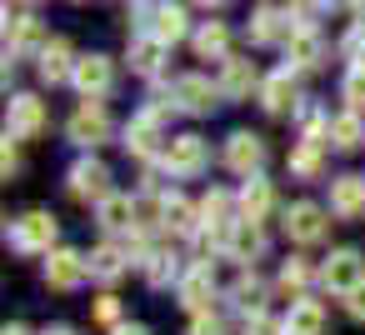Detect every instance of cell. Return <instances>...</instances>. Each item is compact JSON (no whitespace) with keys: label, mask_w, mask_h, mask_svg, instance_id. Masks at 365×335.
<instances>
[{"label":"cell","mask_w":365,"mask_h":335,"mask_svg":"<svg viewBox=\"0 0 365 335\" xmlns=\"http://www.w3.org/2000/svg\"><path fill=\"white\" fill-rule=\"evenodd\" d=\"M270 290H275L270 280H260L255 270H245V275L230 285V305H235L245 320H250V315H265V300H270Z\"/></svg>","instance_id":"f1b7e54d"},{"label":"cell","mask_w":365,"mask_h":335,"mask_svg":"<svg viewBox=\"0 0 365 335\" xmlns=\"http://www.w3.org/2000/svg\"><path fill=\"white\" fill-rule=\"evenodd\" d=\"M220 160H225V170H235L240 180L260 175V165H265V135H255V130H230Z\"/></svg>","instance_id":"4fadbf2b"},{"label":"cell","mask_w":365,"mask_h":335,"mask_svg":"<svg viewBox=\"0 0 365 335\" xmlns=\"http://www.w3.org/2000/svg\"><path fill=\"white\" fill-rule=\"evenodd\" d=\"M71 86L81 91V100H106V96L115 91V61H110V56H101V51L81 56V61H76Z\"/></svg>","instance_id":"7c38bea8"},{"label":"cell","mask_w":365,"mask_h":335,"mask_svg":"<svg viewBox=\"0 0 365 335\" xmlns=\"http://www.w3.org/2000/svg\"><path fill=\"white\" fill-rule=\"evenodd\" d=\"M345 315H350V320H365V285H355V290L345 295Z\"/></svg>","instance_id":"60d3db41"},{"label":"cell","mask_w":365,"mask_h":335,"mask_svg":"<svg viewBox=\"0 0 365 335\" xmlns=\"http://www.w3.org/2000/svg\"><path fill=\"white\" fill-rule=\"evenodd\" d=\"M41 335H76V330H71V325H46Z\"/></svg>","instance_id":"f6af8a7d"},{"label":"cell","mask_w":365,"mask_h":335,"mask_svg":"<svg viewBox=\"0 0 365 335\" xmlns=\"http://www.w3.org/2000/svg\"><path fill=\"white\" fill-rule=\"evenodd\" d=\"M0 335H36V330H31V325H21V320H11V325L0 330Z\"/></svg>","instance_id":"7bdbcfd3"},{"label":"cell","mask_w":365,"mask_h":335,"mask_svg":"<svg viewBox=\"0 0 365 335\" xmlns=\"http://www.w3.org/2000/svg\"><path fill=\"white\" fill-rule=\"evenodd\" d=\"M96 225L106 230V240H125V235L140 225V200H135V195L110 190V195L96 205Z\"/></svg>","instance_id":"5bb4252c"},{"label":"cell","mask_w":365,"mask_h":335,"mask_svg":"<svg viewBox=\"0 0 365 335\" xmlns=\"http://www.w3.org/2000/svg\"><path fill=\"white\" fill-rule=\"evenodd\" d=\"M110 130H115V120H110L106 100H81V105L71 110V120H66V135H71V145H81V150L106 145Z\"/></svg>","instance_id":"3957f363"},{"label":"cell","mask_w":365,"mask_h":335,"mask_svg":"<svg viewBox=\"0 0 365 335\" xmlns=\"http://www.w3.org/2000/svg\"><path fill=\"white\" fill-rule=\"evenodd\" d=\"M190 46H195L200 61H230V26L225 21H200Z\"/></svg>","instance_id":"f546056e"},{"label":"cell","mask_w":365,"mask_h":335,"mask_svg":"<svg viewBox=\"0 0 365 335\" xmlns=\"http://www.w3.org/2000/svg\"><path fill=\"white\" fill-rule=\"evenodd\" d=\"M170 180H195L205 165H210V140L205 135H195V130H185V135H170L165 140V155L155 160Z\"/></svg>","instance_id":"7a4b0ae2"},{"label":"cell","mask_w":365,"mask_h":335,"mask_svg":"<svg viewBox=\"0 0 365 335\" xmlns=\"http://www.w3.org/2000/svg\"><path fill=\"white\" fill-rule=\"evenodd\" d=\"M340 100H345V110H360V115H365V61H360V66H345Z\"/></svg>","instance_id":"836d02e7"},{"label":"cell","mask_w":365,"mask_h":335,"mask_svg":"<svg viewBox=\"0 0 365 335\" xmlns=\"http://www.w3.org/2000/svg\"><path fill=\"white\" fill-rule=\"evenodd\" d=\"M46 130H51V105H46L41 96H31V91L11 96V110H6V135H16V140H41Z\"/></svg>","instance_id":"52a82bcc"},{"label":"cell","mask_w":365,"mask_h":335,"mask_svg":"<svg viewBox=\"0 0 365 335\" xmlns=\"http://www.w3.org/2000/svg\"><path fill=\"white\" fill-rule=\"evenodd\" d=\"M6 245L16 255H51L61 245V220L51 210H26L6 225Z\"/></svg>","instance_id":"6da1fadb"},{"label":"cell","mask_w":365,"mask_h":335,"mask_svg":"<svg viewBox=\"0 0 365 335\" xmlns=\"http://www.w3.org/2000/svg\"><path fill=\"white\" fill-rule=\"evenodd\" d=\"M0 170H6V180L21 175V140H16V135H6V155H0Z\"/></svg>","instance_id":"ab89813d"},{"label":"cell","mask_w":365,"mask_h":335,"mask_svg":"<svg viewBox=\"0 0 365 335\" xmlns=\"http://www.w3.org/2000/svg\"><path fill=\"white\" fill-rule=\"evenodd\" d=\"M170 105H175V115H210L215 105H220V86H210V76H175L170 81Z\"/></svg>","instance_id":"8992f818"},{"label":"cell","mask_w":365,"mask_h":335,"mask_svg":"<svg viewBox=\"0 0 365 335\" xmlns=\"http://www.w3.org/2000/svg\"><path fill=\"white\" fill-rule=\"evenodd\" d=\"M265 250H270V235H265V225H260V220H235V225L225 230V255H230V260L255 265Z\"/></svg>","instance_id":"e0dca14e"},{"label":"cell","mask_w":365,"mask_h":335,"mask_svg":"<svg viewBox=\"0 0 365 335\" xmlns=\"http://www.w3.org/2000/svg\"><path fill=\"white\" fill-rule=\"evenodd\" d=\"M280 51H285V71H295V76H310V71H320V66L330 61L325 36L310 31V26H295V36H290Z\"/></svg>","instance_id":"8fae6325"},{"label":"cell","mask_w":365,"mask_h":335,"mask_svg":"<svg viewBox=\"0 0 365 335\" xmlns=\"http://www.w3.org/2000/svg\"><path fill=\"white\" fill-rule=\"evenodd\" d=\"M46 285L51 290H61V295H71V290H81L86 280H91V260L81 255V250H71V245H56L51 255H46Z\"/></svg>","instance_id":"30bf717a"},{"label":"cell","mask_w":365,"mask_h":335,"mask_svg":"<svg viewBox=\"0 0 365 335\" xmlns=\"http://www.w3.org/2000/svg\"><path fill=\"white\" fill-rule=\"evenodd\" d=\"M21 6H36V0H21Z\"/></svg>","instance_id":"c3c4849f"},{"label":"cell","mask_w":365,"mask_h":335,"mask_svg":"<svg viewBox=\"0 0 365 335\" xmlns=\"http://www.w3.org/2000/svg\"><path fill=\"white\" fill-rule=\"evenodd\" d=\"M66 190H71V200H81V205H101V200L110 195V165L96 160V155H81V160L66 170Z\"/></svg>","instance_id":"ba28073f"},{"label":"cell","mask_w":365,"mask_h":335,"mask_svg":"<svg viewBox=\"0 0 365 335\" xmlns=\"http://www.w3.org/2000/svg\"><path fill=\"white\" fill-rule=\"evenodd\" d=\"M165 56H170V46H160L155 36H135L130 41V51H125V61H130V71L135 76H145V81H160V71H165Z\"/></svg>","instance_id":"83f0119b"},{"label":"cell","mask_w":365,"mask_h":335,"mask_svg":"<svg viewBox=\"0 0 365 335\" xmlns=\"http://www.w3.org/2000/svg\"><path fill=\"white\" fill-rule=\"evenodd\" d=\"M155 225L165 235H195L200 230V205H190L180 190H155Z\"/></svg>","instance_id":"9a60e30c"},{"label":"cell","mask_w":365,"mask_h":335,"mask_svg":"<svg viewBox=\"0 0 365 335\" xmlns=\"http://www.w3.org/2000/svg\"><path fill=\"white\" fill-rule=\"evenodd\" d=\"M76 61H81V56L71 51V41H66V36H51V46L36 56V76H41L46 86H66V81L76 76Z\"/></svg>","instance_id":"603a6c76"},{"label":"cell","mask_w":365,"mask_h":335,"mask_svg":"<svg viewBox=\"0 0 365 335\" xmlns=\"http://www.w3.org/2000/svg\"><path fill=\"white\" fill-rule=\"evenodd\" d=\"M185 335H230V325L215 315V310H205V315H190V330Z\"/></svg>","instance_id":"74e56055"},{"label":"cell","mask_w":365,"mask_h":335,"mask_svg":"<svg viewBox=\"0 0 365 335\" xmlns=\"http://www.w3.org/2000/svg\"><path fill=\"white\" fill-rule=\"evenodd\" d=\"M355 26H365V0H355Z\"/></svg>","instance_id":"7dc6e473"},{"label":"cell","mask_w":365,"mask_h":335,"mask_svg":"<svg viewBox=\"0 0 365 335\" xmlns=\"http://www.w3.org/2000/svg\"><path fill=\"white\" fill-rule=\"evenodd\" d=\"M330 145L335 150H360L365 145V115L360 110H335L330 115Z\"/></svg>","instance_id":"d6a6232c"},{"label":"cell","mask_w":365,"mask_h":335,"mask_svg":"<svg viewBox=\"0 0 365 335\" xmlns=\"http://www.w3.org/2000/svg\"><path fill=\"white\" fill-rule=\"evenodd\" d=\"M285 170H290V180H325V170H330V140H300V145H290Z\"/></svg>","instance_id":"ffe728a7"},{"label":"cell","mask_w":365,"mask_h":335,"mask_svg":"<svg viewBox=\"0 0 365 335\" xmlns=\"http://www.w3.org/2000/svg\"><path fill=\"white\" fill-rule=\"evenodd\" d=\"M185 270H190V265H185L175 250H165V245H150V250L140 255V275H145L150 290H170V285H180Z\"/></svg>","instance_id":"44dd1931"},{"label":"cell","mask_w":365,"mask_h":335,"mask_svg":"<svg viewBox=\"0 0 365 335\" xmlns=\"http://www.w3.org/2000/svg\"><path fill=\"white\" fill-rule=\"evenodd\" d=\"M240 335H285V320H275V315H250V320L240 325Z\"/></svg>","instance_id":"f35d334b"},{"label":"cell","mask_w":365,"mask_h":335,"mask_svg":"<svg viewBox=\"0 0 365 335\" xmlns=\"http://www.w3.org/2000/svg\"><path fill=\"white\" fill-rule=\"evenodd\" d=\"M195 6H200V11H225L230 0H195Z\"/></svg>","instance_id":"ee69618b"},{"label":"cell","mask_w":365,"mask_h":335,"mask_svg":"<svg viewBox=\"0 0 365 335\" xmlns=\"http://www.w3.org/2000/svg\"><path fill=\"white\" fill-rule=\"evenodd\" d=\"M330 215L335 220H360L365 215V175H335L330 180Z\"/></svg>","instance_id":"484cf974"},{"label":"cell","mask_w":365,"mask_h":335,"mask_svg":"<svg viewBox=\"0 0 365 335\" xmlns=\"http://www.w3.org/2000/svg\"><path fill=\"white\" fill-rule=\"evenodd\" d=\"M355 285H365V255L355 245H335L325 255V265H320V290H330V295L345 300Z\"/></svg>","instance_id":"277c9868"},{"label":"cell","mask_w":365,"mask_h":335,"mask_svg":"<svg viewBox=\"0 0 365 335\" xmlns=\"http://www.w3.org/2000/svg\"><path fill=\"white\" fill-rule=\"evenodd\" d=\"M280 320H285V335H325V325H330L320 300H295Z\"/></svg>","instance_id":"1f68e13d"},{"label":"cell","mask_w":365,"mask_h":335,"mask_svg":"<svg viewBox=\"0 0 365 335\" xmlns=\"http://www.w3.org/2000/svg\"><path fill=\"white\" fill-rule=\"evenodd\" d=\"M175 300H180V310L205 315L210 300H215V260H195V265L180 275V285H175Z\"/></svg>","instance_id":"2e32d148"},{"label":"cell","mask_w":365,"mask_h":335,"mask_svg":"<svg viewBox=\"0 0 365 335\" xmlns=\"http://www.w3.org/2000/svg\"><path fill=\"white\" fill-rule=\"evenodd\" d=\"M110 335H150V330H145V325H135V320H125V325H115Z\"/></svg>","instance_id":"b9f144b4"},{"label":"cell","mask_w":365,"mask_h":335,"mask_svg":"<svg viewBox=\"0 0 365 335\" xmlns=\"http://www.w3.org/2000/svg\"><path fill=\"white\" fill-rule=\"evenodd\" d=\"M91 320H96V325H106V330L125 325V320H120V295H110V290H106V295L91 305Z\"/></svg>","instance_id":"e575fe53"},{"label":"cell","mask_w":365,"mask_h":335,"mask_svg":"<svg viewBox=\"0 0 365 335\" xmlns=\"http://www.w3.org/2000/svg\"><path fill=\"white\" fill-rule=\"evenodd\" d=\"M245 36H250V46H285V41L295 36V26H290V11H280V6H260V11L250 16Z\"/></svg>","instance_id":"7402d4cb"},{"label":"cell","mask_w":365,"mask_h":335,"mask_svg":"<svg viewBox=\"0 0 365 335\" xmlns=\"http://www.w3.org/2000/svg\"><path fill=\"white\" fill-rule=\"evenodd\" d=\"M335 51H340L350 66H360V61H365V26H350V31H345V41H340Z\"/></svg>","instance_id":"d590c367"},{"label":"cell","mask_w":365,"mask_h":335,"mask_svg":"<svg viewBox=\"0 0 365 335\" xmlns=\"http://www.w3.org/2000/svg\"><path fill=\"white\" fill-rule=\"evenodd\" d=\"M46 46H51V41H46L41 16H31V11L11 16V11H6V71H11L16 61H26V56H41Z\"/></svg>","instance_id":"5b68a950"},{"label":"cell","mask_w":365,"mask_h":335,"mask_svg":"<svg viewBox=\"0 0 365 335\" xmlns=\"http://www.w3.org/2000/svg\"><path fill=\"white\" fill-rule=\"evenodd\" d=\"M86 260H91V280H101L106 290H110V285H120V280L130 275V265H135V260H130V250H125L120 240H101Z\"/></svg>","instance_id":"ac0fdd59"},{"label":"cell","mask_w":365,"mask_h":335,"mask_svg":"<svg viewBox=\"0 0 365 335\" xmlns=\"http://www.w3.org/2000/svg\"><path fill=\"white\" fill-rule=\"evenodd\" d=\"M280 225H285V235L295 245H320L330 235V210L315 205V200H290L285 215H280Z\"/></svg>","instance_id":"9c48e42d"},{"label":"cell","mask_w":365,"mask_h":335,"mask_svg":"<svg viewBox=\"0 0 365 335\" xmlns=\"http://www.w3.org/2000/svg\"><path fill=\"white\" fill-rule=\"evenodd\" d=\"M310 285H320V270L305 260V255H290V260H280V270H275V290L295 305V300H310Z\"/></svg>","instance_id":"cb8c5ba5"},{"label":"cell","mask_w":365,"mask_h":335,"mask_svg":"<svg viewBox=\"0 0 365 335\" xmlns=\"http://www.w3.org/2000/svg\"><path fill=\"white\" fill-rule=\"evenodd\" d=\"M220 96L225 100H245L250 91L260 96V71H255V61H245V56H230V61H220Z\"/></svg>","instance_id":"d4e9b609"},{"label":"cell","mask_w":365,"mask_h":335,"mask_svg":"<svg viewBox=\"0 0 365 335\" xmlns=\"http://www.w3.org/2000/svg\"><path fill=\"white\" fill-rule=\"evenodd\" d=\"M285 11H290V21H295V26H310V31H315V16L325 11V0H290Z\"/></svg>","instance_id":"8d00e7d4"},{"label":"cell","mask_w":365,"mask_h":335,"mask_svg":"<svg viewBox=\"0 0 365 335\" xmlns=\"http://www.w3.org/2000/svg\"><path fill=\"white\" fill-rule=\"evenodd\" d=\"M235 200H240V220H260V225H265V215L275 210V190H270L265 175H250Z\"/></svg>","instance_id":"4dcf8cb0"},{"label":"cell","mask_w":365,"mask_h":335,"mask_svg":"<svg viewBox=\"0 0 365 335\" xmlns=\"http://www.w3.org/2000/svg\"><path fill=\"white\" fill-rule=\"evenodd\" d=\"M145 36H155L160 46H180L185 36H195L190 31V11L175 6V0H160V6L150 11V21H145Z\"/></svg>","instance_id":"d6986e66"},{"label":"cell","mask_w":365,"mask_h":335,"mask_svg":"<svg viewBox=\"0 0 365 335\" xmlns=\"http://www.w3.org/2000/svg\"><path fill=\"white\" fill-rule=\"evenodd\" d=\"M330 11H355V0H325Z\"/></svg>","instance_id":"bcb514c9"},{"label":"cell","mask_w":365,"mask_h":335,"mask_svg":"<svg viewBox=\"0 0 365 335\" xmlns=\"http://www.w3.org/2000/svg\"><path fill=\"white\" fill-rule=\"evenodd\" d=\"M260 105H265L270 115H290V110H300L295 71H275V76H265V81H260Z\"/></svg>","instance_id":"4316f807"}]
</instances>
